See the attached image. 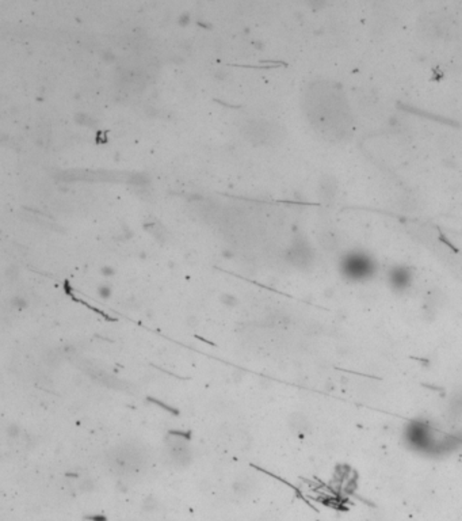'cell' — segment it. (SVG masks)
Segmentation results:
<instances>
[{
  "label": "cell",
  "mask_w": 462,
  "mask_h": 521,
  "mask_svg": "<svg viewBox=\"0 0 462 521\" xmlns=\"http://www.w3.org/2000/svg\"><path fill=\"white\" fill-rule=\"evenodd\" d=\"M343 273L351 280H365L374 272V264L366 255L351 254L343 260Z\"/></svg>",
  "instance_id": "cell-1"
},
{
  "label": "cell",
  "mask_w": 462,
  "mask_h": 521,
  "mask_svg": "<svg viewBox=\"0 0 462 521\" xmlns=\"http://www.w3.org/2000/svg\"><path fill=\"white\" fill-rule=\"evenodd\" d=\"M409 281H411V278H409V273L407 270H395V272H393L392 282L395 284L396 288H399V289L408 286Z\"/></svg>",
  "instance_id": "cell-2"
}]
</instances>
